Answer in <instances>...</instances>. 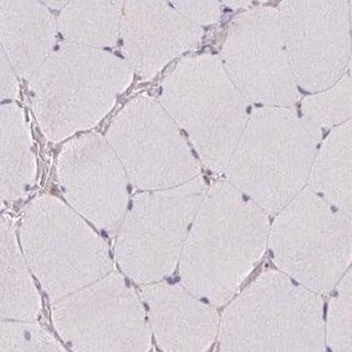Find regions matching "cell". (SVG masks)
Here are the masks:
<instances>
[{
	"instance_id": "8992f818",
	"label": "cell",
	"mask_w": 352,
	"mask_h": 352,
	"mask_svg": "<svg viewBox=\"0 0 352 352\" xmlns=\"http://www.w3.org/2000/svg\"><path fill=\"white\" fill-rule=\"evenodd\" d=\"M19 240L31 272L53 302L113 272L102 236L54 196H40L25 207Z\"/></svg>"
},
{
	"instance_id": "44dd1931",
	"label": "cell",
	"mask_w": 352,
	"mask_h": 352,
	"mask_svg": "<svg viewBox=\"0 0 352 352\" xmlns=\"http://www.w3.org/2000/svg\"><path fill=\"white\" fill-rule=\"evenodd\" d=\"M351 50L344 73L331 87L306 97L302 102V116L319 128H335L352 118V3Z\"/></svg>"
},
{
	"instance_id": "7a4b0ae2",
	"label": "cell",
	"mask_w": 352,
	"mask_h": 352,
	"mask_svg": "<svg viewBox=\"0 0 352 352\" xmlns=\"http://www.w3.org/2000/svg\"><path fill=\"white\" fill-rule=\"evenodd\" d=\"M126 60L106 50L60 44L29 80L38 126L51 142L87 131L131 84Z\"/></svg>"
},
{
	"instance_id": "8fae6325",
	"label": "cell",
	"mask_w": 352,
	"mask_h": 352,
	"mask_svg": "<svg viewBox=\"0 0 352 352\" xmlns=\"http://www.w3.org/2000/svg\"><path fill=\"white\" fill-rule=\"evenodd\" d=\"M220 60L248 100L264 107L286 108L298 100L276 9L258 7L236 16L226 36Z\"/></svg>"
},
{
	"instance_id": "7402d4cb",
	"label": "cell",
	"mask_w": 352,
	"mask_h": 352,
	"mask_svg": "<svg viewBox=\"0 0 352 352\" xmlns=\"http://www.w3.org/2000/svg\"><path fill=\"white\" fill-rule=\"evenodd\" d=\"M326 342L329 352H352V267L337 284L330 300Z\"/></svg>"
},
{
	"instance_id": "4fadbf2b",
	"label": "cell",
	"mask_w": 352,
	"mask_h": 352,
	"mask_svg": "<svg viewBox=\"0 0 352 352\" xmlns=\"http://www.w3.org/2000/svg\"><path fill=\"white\" fill-rule=\"evenodd\" d=\"M64 198L97 228L118 229L129 206L128 176L107 139L82 132L64 143L56 161Z\"/></svg>"
},
{
	"instance_id": "2e32d148",
	"label": "cell",
	"mask_w": 352,
	"mask_h": 352,
	"mask_svg": "<svg viewBox=\"0 0 352 352\" xmlns=\"http://www.w3.org/2000/svg\"><path fill=\"white\" fill-rule=\"evenodd\" d=\"M58 28L44 3L0 0L1 50L22 78L30 80L54 51Z\"/></svg>"
},
{
	"instance_id": "5b68a950",
	"label": "cell",
	"mask_w": 352,
	"mask_h": 352,
	"mask_svg": "<svg viewBox=\"0 0 352 352\" xmlns=\"http://www.w3.org/2000/svg\"><path fill=\"white\" fill-rule=\"evenodd\" d=\"M159 102L186 132L204 164L226 170L250 115L249 100L221 60L212 54L182 60L163 80Z\"/></svg>"
},
{
	"instance_id": "e0dca14e",
	"label": "cell",
	"mask_w": 352,
	"mask_h": 352,
	"mask_svg": "<svg viewBox=\"0 0 352 352\" xmlns=\"http://www.w3.org/2000/svg\"><path fill=\"white\" fill-rule=\"evenodd\" d=\"M0 280L1 319L34 322L41 311V297L16 238L14 221L5 214L0 225Z\"/></svg>"
},
{
	"instance_id": "30bf717a",
	"label": "cell",
	"mask_w": 352,
	"mask_h": 352,
	"mask_svg": "<svg viewBox=\"0 0 352 352\" xmlns=\"http://www.w3.org/2000/svg\"><path fill=\"white\" fill-rule=\"evenodd\" d=\"M106 139L132 185L144 192L179 186L201 172L179 126L160 102L146 95L126 102Z\"/></svg>"
},
{
	"instance_id": "7c38bea8",
	"label": "cell",
	"mask_w": 352,
	"mask_h": 352,
	"mask_svg": "<svg viewBox=\"0 0 352 352\" xmlns=\"http://www.w3.org/2000/svg\"><path fill=\"white\" fill-rule=\"evenodd\" d=\"M278 11L297 84L314 94L331 87L349 60L350 3L284 1Z\"/></svg>"
},
{
	"instance_id": "277c9868",
	"label": "cell",
	"mask_w": 352,
	"mask_h": 352,
	"mask_svg": "<svg viewBox=\"0 0 352 352\" xmlns=\"http://www.w3.org/2000/svg\"><path fill=\"white\" fill-rule=\"evenodd\" d=\"M220 352H324L320 295L284 273L267 271L226 308Z\"/></svg>"
},
{
	"instance_id": "6da1fadb",
	"label": "cell",
	"mask_w": 352,
	"mask_h": 352,
	"mask_svg": "<svg viewBox=\"0 0 352 352\" xmlns=\"http://www.w3.org/2000/svg\"><path fill=\"white\" fill-rule=\"evenodd\" d=\"M269 236L267 212L229 182H216L185 241L182 282L198 298L223 305L260 261Z\"/></svg>"
},
{
	"instance_id": "ac0fdd59",
	"label": "cell",
	"mask_w": 352,
	"mask_h": 352,
	"mask_svg": "<svg viewBox=\"0 0 352 352\" xmlns=\"http://www.w3.org/2000/svg\"><path fill=\"white\" fill-rule=\"evenodd\" d=\"M0 190L3 201L27 195L36 181V160L25 113L16 104L0 107Z\"/></svg>"
},
{
	"instance_id": "3957f363",
	"label": "cell",
	"mask_w": 352,
	"mask_h": 352,
	"mask_svg": "<svg viewBox=\"0 0 352 352\" xmlns=\"http://www.w3.org/2000/svg\"><path fill=\"white\" fill-rule=\"evenodd\" d=\"M322 131L292 108L251 113L226 174L267 214H278L309 179Z\"/></svg>"
},
{
	"instance_id": "603a6c76",
	"label": "cell",
	"mask_w": 352,
	"mask_h": 352,
	"mask_svg": "<svg viewBox=\"0 0 352 352\" xmlns=\"http://www.w3.org/2000/svg\"><path fill=\"white\" fill-rule=\"evenodd\" d=\"M0 352H69L52 333L30 322L3 320Z\"/></svg>"
},
{
	"instance_id": "cb8c5ba5",
	"label": "cell",
	"mask_w": 352,
	"mask_h": 352,
	"mask_svg": "<svg viewBox=\"0 0 352 352\" xmlns=\"http://www.w3.org/2000/svg\"><path fill=\"white\" fill-rule=\"evenodd\" d=\"M170 3L198 27L214 23L219 19L221 12V5L218 1H173Z\"/></svg>"
},
{
	"instance_id": "ba28073f",
	"label": "cell",
	"mask_w": 352,
	"mask_h": 352,
	"mask_svg": "<svg viewBox=\"0 0 352 352\" xmlns=\"http://www.w3.org/2000/svg\"><path fill=\"white\" fill-rule=\"evenodd\" d=\"M207 190L198 176L132 198L115 248L116 261L128 278L148 285L173 272Z\"/></svg>"
},
{
	"instance_id": "9a60e30c",
	"label": "cell",
	"mask_w": 352,
	"mask_h": 352,
	"mask_svg": "<svg viewBox=\"0 0 352 352\" xmlns=\"http://www.w3.org/2000/svg\"><path fill=\"white\" fill-rule=\"evenodd\" d=\"M152 333L164 352H207L219 333L220 319L212 306L186 287L157 282L143 285Z\"/></svg>"
},
{
	"instance_id": "ffe728a7",
	"label": "cell",
	"mask_w": 352,
	"mask_h": 352,
	"mask_svg": "<svg viewBox=\"0 0 352 352\" xmlns=\"http://www.w3.org/2000/svg\"><path fill=\"white\" fill-rule=\"evenodd\" d=\"M124 1H69L58 19L66 41L104 50L118 42Z\"/></svg>"
},
{
	"instance_id": "9c48e42d",
	"label": "cell",
	"mask_w": 352,
	"mask_h": 352,
	"mask_svg": "<svg viewBox=\"0 0 352 352\" xmlns=\"http://www.w3.org/2000/svg\"><path fill=\"white\" fill-rule=\"evenodd\" d=\"M52 322L74 352H148L151 327L137 292L118 272L53 302Z\"/></svg>"
},
{
	"instance_id": "52a82bcc",
	"label": "cell",
	"mask_w": 352,
	"mask_h": 352,
	"mask_svg": "<svg viewBox=\"0 0 352 352\" xmlns=\"http://www.w3.org/2000/svg\"><path fill=\"white\" fill-rule=\"evenodd\" d=\"M269 239L284 274L318 295L333 291L352 261V218L309 187L278 212Z\"/></svg>"
},
{
	"instance_id": "d4e9b609",
	"label": "cell",
	"mask_w": 352,
	"mask_h": 352,
	"mask_svg": "<svg viewBox=\"0 0 352 352\" xmlns=\"http://www.w3.org/2000/svg\"><path fill=\"white\" fill-rule=\"evenodd\" d=\"M16 71L11 65L5 52L1 50L0 60V88H1V99H16L19 95V82L16 76Z\"/></svg>"
},
{
	"instance_id": "5bb4252c",
	"label": "cell",
	"mask_w": 352,
	"mask_h": 352,
	"mask_svg": "<svg viewBox=\"0 0 352 352\" xmlns=\"http://www.w3.org/2000/svg\"><path fill=\"white\" fill-rule=\"evenodd\" d=\"M120 36L126 63L151 80L170 60L197 47L203 30L170 3L126 1Z\"/></svg>"
},
{
	"instance_id": "d6986e66",
	"label": "cell",
	"mask_w": 352,
	"mask_h": 352,
	"mask_svg": "<svg viewBox=\"0 0 352 352\" xmlns=\"http://www.w3.org/2000/svg\"><path fill=\"white\" fill-rule=\"evenodd\" d=\"M308 184L352 218V118L333 128L320 143Z\"/></svg>"
}]
</instances>
